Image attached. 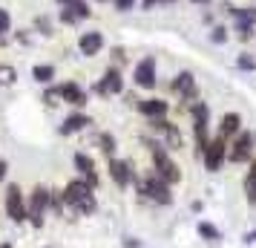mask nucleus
Masks as SVG:
<instances>
[{
	"instance_id": "nucleus-1",
	"label": "nucleus",
	"mask_w": 256,
	"mask_h": 248,
	"mask_svg": "<svg viewBox=\"0 0 256 248\" xmlns=\"http://www.w3.org/2000/svg\"><path fill=\"white\" fill-rule=\"evenodd\" d=\"M187 116H190V130H193V156L202 162V156H204L210 139H213V133H210V104L198 98L187 107Z\"/></svg>"
},
{
	"instance_id": "nucleus-2",
	"label": "nucleus",
	"mask_w": 256,
	"mask_h": 248,
	"mask_svg": "<svg viewBox=\"0 0 256 248\" xmlns=\"http://www.w3.org/2000/svg\"><path fill=\"white\" fill-rule=\"evenodd\" d=\"M136 193H138L141 199L152 202V205H162V208H170L176 202V193H173V185H167L156 170H147V173H138V179H136Z\"/></svg>"
},
{
	"instance_id": "nucleus-3",
	"label": "nucleus",
	"mask_w": 256,
	"mask_h": 248,
	"mask_svg": "<svg viewBox=\"0 0 256 248\" xmlns=\"http://www.w3.org/2000/svg\"><path fill=\"white\" fill-rule=\"evenodd\" d=\"M170 93L178 98V107L187 113V107L193 104V101H198L202 98V90H198V81L196 75L190 70H182L173 75V81H170Z\"/></svg>"
},
{
	"instance_id": "nucleus-4",
	"label": "nucleus",
	"mask_w": 256,
	"mask_h": 248,
	"mask_svg": "<svg viewBox=\"0 0 256 248\" xmlns=\"http://www.w3.org/2000/svg\"><path fill=\"white\" fill-rule=\"evenodd\" d=\"M256 156V133L244 127L239 136L230 139V150H228V162L230 165H248Z\"/></svg>"
},
{
	"instance_id": "nucleus-5",
	"label": "nucleus",
	"mask_w": 256,
	"mask_h": 248,
	"mask_svg": "<svg viewBox=\"0 0 256 248\" xmlns=\"http://www.w3.org/2000/svg\"><path fill=\"white\" fill-rule=\"evenodd\" d=\"M228 150H230V142L222 139L219 133H213L208 150L202 156V167H204L208 173H222V167L228 165Z\"/></svg>"
},
{
	"instance_id": "nucleus-6",
	"label": "nucleus",
	"mask_w": 256,
	"mask_h": 248,
	"mask_svg": "<svg viewBox=\"0 0 256 248\" xmlns=\"http://www.w3.org/2000/svg\"><path fill=\"white\" fill-rule=\"evenodd\" d=\"M49 196H52V190L44 188V185H38L32 193H29V225L32 228H44L46 222V213H49Z\"/></svg>"
},
{
	"instance_id": "nucleus-7",
	"label": "nucleus",
	"mask_w": 256,
	"mask_h": 248,
	"mask_svg": "<svg viewBox=\"0 0 256 248\" xmlns=\"http://www.w3.org/2000/svg\"><path fill=\"white\" fill-rule=\"evenodd\" d=\"M132 84L138 87V90H156L158 87V64L152 55H144V58L132 67Z\"/></svg>"
},
{
	"instance_id": "nucleus-8",
	"label": "nucleus",
	"mask_w": 256,
	"mask_h": 248,
	"mask_svg": "<svg viewBox=\"0 0 256 248\" xmlns=\"http://www.w3.org/2000/svg\"><path fill=\"white\" fill-rule=\"evenodd\" d=\"M106 170H110V179H112V185L121 190H127L136 185V179H138V170L132 167V162L127 159H106Z\"/></svg>"
},
{
	"instance_id": "nucleus-9",
	"label": "nucleus",
	"mask_w": 256,
	"mask_h": 248,
	"mask_svg": "<svg viewBox=\"0 0 256 248\" xmlns=\"http://www.w3.org/2000/svg\"><path fill=\"white\" fill-rule=\"evenodd\" d=\"M95 95L101 98H112V95H124V75H121V67H106L104 75L98 78V84L92 87Z\"/></svg>"
},
{
	"instance_id": "nucleus-10",
	"label": "nucleus",
	"mask_w": 256,
	"mask_h": 248,
	"mask_svg": "<svg viewBox=\"0 0 256 248\" xmlns=\"http://www.w3.org/2000/svg\"><path fill=\"white\" fill-rule=\"evenodd\" d=\"M6 216L12 222H29V202L24 199L20 185H9L6 188Z\"/></svg>"
},
{
	"instance_id": "nucleus-11",
	"label": "nucleus",
	"mask_w": 256,
	"mask_h": 248,
	"mask_svg": "<svg viewBox=\"0 0 256 248\" xmlns=\"http://www.w3.org/2000/svg\"><path fill=\"white\" fill-rule=\"evenodd\" d=\"M90 196H95V188L86 182L84 176L72 179V182H66V188H64V199H66V208H78L81 202H86Z\"/></svg>"
},
{
	"instance_id": "nucleus-12",
	"label": "nucleus",
	"mask_w": 256,
	"mask_h": 248,
	"mask_svg": "<svg viewBox=\"0 0 256 248\" xmlns=\"http://www.w3.org/2000/svg\"><path fill=\"white\" fill-rule=\"evenodd\" d=\"M58 93H60V101H64V104H70V107H75V110L86 107V101H90V93H86L78 81L58 84Z\"/></svg>"
},
{
	"instance_id": "nucleus-13",
	"label": "nucleus",
	"mask_w": 256,
	"mask_h": 248,
	"mask_svg": "<svg viewBox=\"0 0 256 248\" xmlns=\"http://www.w3.org/2000/svg\"><path fill=\"white\" fill-rule=\"evenodd\" d=\"M136 110H138L147 121H150V118H164V116H170V101H167V98H158V95H147V98L138 101Z\"/></svg>"
},
{
	"instance_id": "nucleus-14",
	"label": "nucleus",
	"mask_w": 256,
	"mask_h": 248,
	"mask_svg": "<svg viewBox=\"0 0 256 248\" xmlns=\"http://www.w3.org/2000/svg\"><path fill=\"white\" fill-rule=\"evenodd\" d=\"M242 130H244L242 113H236V110H228V113H222L219 124H216V133H219L222 139H228V142H230L233 136H239Z\"/></svg>"
},
{
	"instance_id": "nucleus-15",
	"label": "nucleus",
	"mask_w": 256,
	"mask_h": 248,
	"mask_svg": "<svg viewBox=\"0 0 256 248\" xmlns=\"http://www.w3.org/2000/svg\"><path fill=\"white\" fill-rule=\"evenodd\" d=\"M72 165H75V170H78V176H84L92 188H98V170H95V159L90 153H75L72 156Z\"/></svg>"
},
{
	"instance_id": "nucleus-16",
	"label": "nucleus",
	"mask_w": 256,
	"mask_h": 248,
	"mask_svg": "<svg viewBox=\"0 0 256 248\" xmlns=\"http://www.w3.org/2000/svg\"><path fill=\"white\" fill-rule=\"evenodd\" d=\"M162 139V144L170 150V153H182L184 150V133H182V127L176 124L173 118H170V124H167V130L158 136Z\"/></svg>"
},
{
	"instance_id": "nucleus-17",
	"label": "nucleus",
	"mask_w": 256,
	"mask_h": 248,
	"mask_svg": "<svg viewBox=\"0 0 256 248\" xmlns=\"http://www.w3.org/2000/svg\"><path fill=\"white\" fill-rule=\"evenodd\" d=\"M78 49H81V55L84 58H95L101 49H104V35L101 32H84L81 38H78Z\"/></svg>"
},
{
	"instance_id": "nucleus-18",
	"label": "nucleus",
	"mask_w": 256,
	"mask_h": 248,
	"mask_svg": "<svg viewBox=\"0 0 256 248\" xmlns=\"http://www.w3.org/2000/svg\"><path fill=\"white\" fill-rule=\"evenodd\" d=\"M244 167L248 170H244V176H242V193H244V202L250 208H256V156Z\"/></svg>"
},
{
	"instance_id": "nucleus-19",
	"label": "nucleus",
	"mask_w": 256,
	"mask_h": 248,
	"mask_svg": "<svg viewBox=\"0 0 256 248\" xmlns=\"http://www.w3.org/2000/svg\"><path fill=\"white\" fill-rule=\"evenodd\" d=\"M92 124V118L86 116V113H70V116L64 118V124H60V136H75V133L86 130Z\"/></svg>"
},
{
	"instance_id": "nucleus-20",
	"label": "nucleus",
	"mask_w": 256,
	"mask_h": 248,
	"mask_svg": "<svg viewBox=\"0 0 256 248\" xmlns=\"http://www.w3.org/2000/svg\"><path fill=\"white\" fill-rule=\"evenodd\" d=\"M196 234L202 236L204 242H222V231H219V225H213L210 219H198Z\"/></svg>"
},
{
	"instance_id": "nucleus-21",
	"label": "nucleus",
	"mask_w": 256,
	"mask_h": 248,
	"mask_svg": "<svg viewBox=\"0 0 256 248\" xmlns=\"http://www.w3.org/2000/svg\"><path fill=\"white\" fill-rule=\"evenodd\" d=\"M230 38H233V32L224 24H216V26H210L208 29V41L213 44V47H224V44H230Z\"/></svg>"
},
{
	"instance_id": "nucleus-22",
	"label": "nucleus",
	"mask_w": 256,
	"mask_h": 248,
	"mask_svg": "<svg viewBox=\"0 0 256 248\" xmlns=\"http://www.w3.org/2000/svg\"><path fill=\"white\" fill-rule=\"evenodd\" d=\"M233 26H256V3L239 6V15L233 18Z\"/></svg>"
},
{
	"instance_id": "nucleus-23",
	"label": "nucleus",
	"mask_w": 256,
	"mask_h": 248,
	"mask_svg": "<svg viewBox=\"0 0 256 248\" xmlns=\"http://www.w3.org/2000/svg\"><path fill=\"white\" fill-rule=\"evenodd\" d=\"M98 147H101V153L106 156V159H116L118 153V142L112 133H98Z\"/></svg>"
},
{
	"instance_id": "nucleus-24",
	"label": "nucleus",
	"mask_w": 256,
	"mask_h": 248,
	"mask_svg": "<svg viewBox=\"0 0 256 248\" xmlns=\"http://www.w3.org/2000/svg\"><path fill=\"white\" fill-rule=\"evenodd\" d=\"M32 78H35L38 84H52V78H55V67H52V64H38L35 70H32Z\"/></svg>"
},
{
	"instance_id": "nucleus-25",
	"label": "nucleus",
	"mask_w": 256,
	"mask_h": 248,
	"mask_svg": "<svg viewBox=\"0 0 256 248\" xmlns=\"http://www.w3.org/2000/svg\"><path fill=\"white\" fill-rule=\"evenodd\" d=\"M236 70L239 72H256V55L254 52H248V49L239 52V55H236Z\"/></svg>"
},
{
	"instance_id": "nucleus-26",
	"label": "nucleus",
	"mask_w": 256,
	"mask_h": 248,
	"mask_svg": "<svg viewBox=\"0 0 256 248\" xmlns=\"http://www.w3.org/2000/svg\"><path fill=\"white\" fill-rule=\"evenodd\" d=\"M66 9H72V15L78 18V21H86V18H92V9H90V3L86 0H75V3H70Z\"/></svg>"
},
{
	"instance_id": "nucleus-27",
	"label": "nucleus",
	"mask_w": 256,
	"mask_h": 248,
	"mask_svg": "<svg viewBox=\"0 0 256 248\" xmlns=\"http://www.w3.org/2000/svg\"><path fill=\"white\" fill-rule=\"evenodd\" d=\"M230 32H233V38H236L239 44H250L254 35H256V26H233Z\"/></svg>"
},
{
	"instance_id": "nucleus-28",
	"label": "nucleus",
	"mask_w": 256,
	"mask_h": 248,
	"mask_svg": "<svg viewBox=\"0 0 256 248\" xmlns=\"http://www.w3.org/2000/svg\"><path fill=\"white\" fill-rule=\"evenodd\" d=\"M64 208H66V199H64V190H52V196H49V211L64 216Z\"/></svg>"
},
{
	"instance_id": "nucleus-29",
	"label": "nucleus",
	"mask_w": 256,
	"mask_h": 248,
	"mask_svg": "<svg viewBox=\"0 0 256 248\" xmlns=\"http://www.w3.org/2000/svg\"><path fill=\"white\" fill-rule=\"evenodd\" d=\"M95 211H98V199H95V196H90L86 202H81V205L75 208V213H78V216H92Z\"/></svg>"
},
{
	"instance_id": "nucleus-30",
	"label": "nucleus",
	"mask_w": 256,
	"mask_h": 248,
	"mask_svg": "<svg viewBox=\"0 0 256 248\" xmlns=\"http://www.w3.org/2000/svg\"><path fill=\"white\" fill-rule=\"evenodd\" d=\"M136 3H138V0H112V9H116V12H132V9H136Z\"/></svg>"
},
{
	"instance_id": "nucleus-31",
	"label": "nucleus",
	"mask_w": 256,
	"mask_h": 248,
	"mask_svg": "<svg viewBox=\"0 0 256 248\" xmlns=\"http://www.w3.org/2000/svg\"><path fill=\"white\" fill-rule=\"evenodd\" d=\"M44 101H46L49 107H55L60 101V93H58V87H49L46 93H44Z\"/></svg>"
},
{
	"instance_id": "nucleus-32",
	"label": "nucleus",
	"mask_w": 256,
	"mask_h": 248,
	"mask_svg": "<svg viewBox=\"0 0 256 248\" xmlns=\"http://www.w3.org/2000/svg\"><path fill=\"white\" fill-rule=\"evenodd\" d=\"M60 24H66V26H75V24H81V21H78V18L72 15V9H66V6H64V9H60Z\"/></svg>"
},
{
	"instance_id": "nucleus-33",
	"label": "nucleus",
	"mask_w": 256,
	"mask_h": 248,
	"mask_svg": "<svg viewBox=\"0 0 256 248\" xmlns=\"http://www.w3.org/2000/svg\"><path fill=\"white\" fill-rule=\"evenodd\" d=\"M9 29H12V18H9L6 9H0V35H6Z\"/></svg>"
},
{
	"instance_id": "nucleus-34",
	"label": "nucleus",
	"mask_w": 256,
	"mask_h": 248,
	"mask_svg": "<svg viewBox=\"0 0 256 248\" xmlns=\"http://www.w3.org/2000/svg\"><path fill=\"white\" fill-rule=\"evenodd\" d=\"M112 61H116L112 67H121V64L127 61V49H124V47H112Z\"/></svg>"
},
{
	"instance_id": "nucleus-35",
	"label": "nucleus",
	"mask_w": 256,
	"mask_h": 248,
	"mask_svg": "<svg viewBox=\"0 0 256 248\" xmlns=\"http://www.w3.org/2000/svg\"><path fill=\"white\" fill-rule=\"evenodd\" d=\"M222 12L228 15V18H236V15H239V6H236V3H230V0H224V3H222Z\"/></svg>"
},
{
	"instance_id": "nucleus-36",
	"label": "nucleus",
	"mask_w": 256,
	"mask_h": 248,
	"mask_svg": "<svg viewBox=\"0 0 256 248\" xmlns=\"http://www.w3.org/2000/svg\"><path fill=\"white\" fill-rule=\"evenodd\" d=\"M158 6H167V0H141V9H144V12H152V9H158Z\"/></svg>"
},
{
	"instance_id": "nucleus-37",
	"label": "nucleus",
	"mask_w": 256,
	"mask_h": 248,
	"mask_svg": "<svg viewBox=\"0 0 256 248\" xmlns=\"http://www.w3.org/2000/svg\"><path fill=\"white\" fill-rule=\"evenodd\" d=\"M14 81V70L12 67H0V84H12Z\"/></svg>"
},
{
	"instance_id": "nucleus-38",
	"label": "nucleus",
	"mask_w": 256,
	"mask_h": 248,
	"mask_svg": "<svg viewBox=\"0 0 256 248\" xmlns=\"http://www.w3.org/2000/svg\"><path fill=\"white\" fill-rule=\"evenodd\" d=\"M202 24L208 26V29H210V26H216V15L210 12V6L204 9V12H202Z\"/></svg>"
},
{
	"instance_id": "nucleus-39",
	"label": "nucleus",
	"mask_w": 256,
	"mask_h": 248,
	"mask_svg": "<svg viewBox=\"0 0 256 248\" xmlns=\"http://www.w3.org/2000/svg\"><path fill=\"white\" fill-rule=\"evenodd\" d=\"M242 242H244V245H256V228L244 231V234H242Z\"/></svg>"
},
{
	"instance_id": "nucleus-40",
	"label": "nucleus",
	"mask_w": 256,
	"mask_h": 248,
	"mask_svg": "<svg viewBox=\"0 0 256 248\" xmlns=\"http://www.w3.org/2000/svg\"><path fill=\"white\" fill-rule=\"evenodd\" d=\"M38 29H40L44 35H52V26H49V21H46V18H38Z\"/></svg>"
},
{
	"instance_id": "nucleus-41",
	"label": "nucleus",
	"mask_w": 256,
	"mask_h": 248,
	"mask_svg": "<svg viewBox=\"0 0 256 248\" xmlns=\"http://www.w3.org/2000/svg\"><path fill=\"white\" fill-rule=\"evenodd\" d=\"M124 248H141V239H136V236H124V242H121Z\"/></svg>"
},
{
	"instance_id": "nucleus-42",
	"label": "nucleus",
	"mask_w": 256,
	"mask_h": 248,
	"mask_svg": "<svg viewBox=\"0 0 256 248\" xmlns=\"http://www.w3.org/2000/svg\"><path fill=\"white\" fill-rule=\"evenodd\" d=\"M190 211H193V213H202V211H204V202H202V199L190 202Z\"/></svg>"
},
{
	"instance_id": "nucleus-43",
	"label": "nucleus",
	"mask_w": 256,
	"mask_h": 248,
	"mask_svg": "<svg viewBox=\"0 0 256 248\" xmlns=\"http://www.w3.org/2000/svg\"><path fill=\"white\" fill-rule=\"evenodd\" d=\"M190 3H193V6H202V9H208L213 0H190Z\"/></svg>"
},
{
	"instance_id": "nucleus-44",
	"label": "nucleus",
	"mask_w": 256,
	"mask_h": 248,
	"mask_svg": "<svg viewBox=\"0 0 256 248\" xmlns=\"http://www.w3.org/2000/svg\"><path fill=\"white\" fill-rule=\"evenodd\" d=\"M6 167H9V165H6V162L0 159V182H3V176H6Z\"/></svg>"
},
{
	"instance_id": "nucleus-45",
	"label": "nucleus",
	"mask_w": 256,
	"mask_h": 248,
	"mask_svg": "<svg viewBox=\"0 0 256 248\" xmlns=\"http://www.w3.org/2000/svg\"><path fill=\"white\" fill-rule=\"evenodd\" d=\"M60 6H70V3H75V0H58Z\"/></svg>"
},
{
	"instance_id": "nucleus-46",
	"label": "nucleus",
	"mask_w": 256,
	"mask_h": 248,
	"mask_svg": "<svg viewBox=\"0 0 256 248\" xmlns=\"http://www.w3.org/2000/svg\"><path fill=\"white\" fill-rule=\"evenodd\" d=\"M0 248H12V242H0Z\"/></svg>"
},
{
	"instance_id": "nucleus-47",
	"label": "nucleus",
	"mask_w": 256,
	"mask_h": 248,
	"mask_svg": "<svg viewBox=\"0 0 256 248\" xmlns=\"http://www.w3.org/2000/svg\"><path fill=\"white\" fill-rule=\"evenodd\" d=\"M98 3H112V0H98Z\"/></svg>"
},
{
	"instance_id": "nucleus-48",
	"label": "nucleus",
	"mask_w": 256,
	"mask_h": 248,
	"mask_svg": "<svg viewBox=\"0 0 256 248\" xmlns=\"http://www.w3.org/2000/svg\"><path fill=\"white\" fill-rule=\"evenodd\" d=\"M170 3H178V0H167V6H170Z\"/></svg>"
},
{
	"instance_id": "nucleus-49",
	"label": "nucleus",
	"mask_w": 256,
	"mask_h": 248,
	"mask_svg": "<svg viewBox=\"0 0 256 248\" xmlns=\"http://www.w3.org/2000/svg\"><path fill=\"white\" fill-rule=\"evenodd\" d=\"M254 133H256V130H254Z\"/></svg>"
}]
</instances>
